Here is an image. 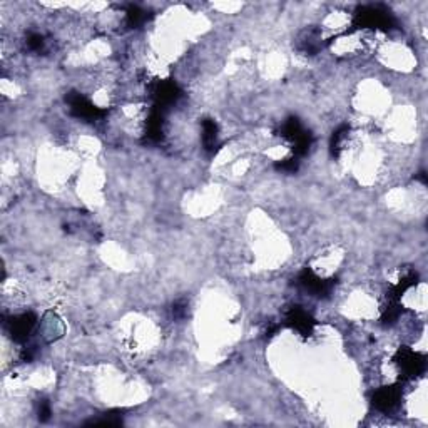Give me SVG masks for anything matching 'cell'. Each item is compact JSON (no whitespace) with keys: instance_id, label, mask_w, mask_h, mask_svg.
I'll use <instances>...</instances> for the list:
<instances>
[{"instance_id":"3957f363","label":"cell","mask_w":428,"mask_h":428,"mask_svg":"<svg viewBox=\"0 0 428 428\" xmlns=\"http://www.w3.org/2000/svg\"><path fill=\"white\" fill-rule=\"evenodd\" d=\"M395 363L403 375V378H416L423 373L427 368L425 355L414 351L412 348L403 347L396 351Z\"/></svg>"},{"instance_id":"e0dca14e","label":"cell","mask_w":428,"mask_h":428,"mask_svg":"<svg viewBox=\"0 0 428 428\" xmlns=\"http://www.w3.org/2000/svg\"><path fill=\"white\" fill-rule=\"evenodd\" d=\"M173 313H174V316H177V318L184 316V314H186V305H184V303H176V305H174Z\"/></svg>"},{"instance_id":"9c48e42d","label":"cell","mask_w":428,"mask_h":428,"mask_svg":"<svg viewBox=\"0 0 428 428\" xmlns=\"http://www.w3.org/2000/svg\"><path fill=\"white\" fill-rule=\"evenodd\" d=\"M286 325L293 329H297L300 335L310 336L314 328V320L305 312V310H301L300 306H293V308H290V312L286 313Z\"/></svg>"},{"instance_id":"30bf717a","label":"cell","mask_w":428,"mask_h":428,"mask_svg":"<svg viewBox=\"0 0 428 428\" xmlns=\"http://www.w3.org/2000/svg\"><path fill=\"white\" fill-rule=\"evenodd\" d=\"M164 134V111L154 108L146 123V138L151 142H158L162 139Z\"/></svg>"},{"instance_id":"4fadbf2b","label":"cell","mask_w":428,"mask_h":428,"mask_svg":"<svg viewBox=\"0 0 428 428\" xmlns=\"http://www.w3.org/2000/svg\"><path fill=\"white\" fill-rule=\"evenodd\" d=\"M347 132H348V127L342 126V127L338 129V131L335 132V134H333V138H331V151H333V154H335V156H338V154H340V147H342V141L344 139V136H347Z\"/></svg>"},{"instance_id":"7c38bea8","label":"cell","mask_w":428,"mask_h":428,"mask_svg":"<svg viewBox=\"0 0 428 428\" xmlns=\"http://www.w3.org/2000/svg\"><path fill=\"white\" fill-rule=\"evenodd\" d=\"M146 14H147L146 10H142L141 7L129 5L126 10V21H127L129 27L134 29V27H139V25H142L147 18Z\"/></svg>"},{"instance_id":"2e32d148","label":"cell","mask_w":428,"mask_h":428,"mask_svg":"<svg viewBox=\"0 0 428 428\" xmlns=\"http://www.w3.org/2000/svg\"><path fill=\"white\" fill-rule=\"evenodd\" d=\"M49 416H51V405H49V401H40L39 405V418L40 422H47Z\"/></svg>"},{"instance_id":"5bb4252c","label":"cell","mask_w":428,"mask_h":428,"mask_svg":"<svg viewBox=\"0 0 428 428\" xmlns=\"http://www.w3.org/2000/svg\"><path fill=\"white\" fill-rule=\"evenodd\" d=\"M44 37L40 36V34H30V36L27 37V47L30 49V51H36V52H40L44 49Z\"/></svg>"},{"instance_id":"6da1fadb","label":"cell","mask_w":428,"mask_h":428,"mask_svg":"<svg viewBox=\"0 0 428 428\" xmlns=\"http://www.w3.org/2000/svg\"><path fill=\"white\" fill-rule=\"evenodd\" d=\"M353 25L358 29L390 30L395 25V18L383 5H366L357 10Z\"/></svg>"},{"instance_id":"52a82bcc","label":"cell","mask_w":428,"mask_h":428,"mask_svg":"<svg viewBox=\"0 0 428 428\" xmlns=\"http://www.w3.org/2000/svg\"><path fill=\"white\" fill-rule=\"evenodd\" d=\"M153 97L156 101L154 108L164 111L166 108L174 104L181 97V89L174 81H161L154 86L153 89Z\"/></svg>"},{"instance_id":"9a60e30c","label":"cell","mask_w":428,"mask_h":428,"mask_svg":"<svg viewBox=\"0 0 428 428\" xmlns=\"http://www.w3.org/2000/svg\"><path fill=\"white\" fill-rule=\"evenodd\" d=\"M276 169L281 173H294L298 171V161L297 159H285L281 162H276Z\"/></svg>"},{"instance_id":"ba28073f","label":"cell","mask_w":428,"mask_h":428,"mask_svg":"<svg viewBox=\"0 0 428 428\" xmlns=\"http://www.w3.org/2000/svg\"><path fill=\"white\" fill-rule=\"evenodd\" d=\"M401 399L400 386H381L373 395V407L380 412H392Z\"/></svg>"},{"instance_id":"8992f818","label":"cell","mask_w":428,"mask_h":428,"mask_svg":"<svg viewBox=\"0 0 428 428\" xmlns=\"http://www.w3.org/2000/svg\"><path fill=\"white\" fill-rule=\"evenodd\" d=\"M36 321L37 318L34 313H22L18 316H14L10 321H7V328H9V333L12 335L14 342H27L29 335L32 333L34 327H36Z\"/></svg>"},{"instance_id":"5b68a950","label":"cell","mask_w":428,"mask_h":428,"mask_svg":"<svg viewBox=\"0 0 428 428\" xmlns=\"http://www.w3.org/2000/svg\"><path fill=\"white\" fill-rule=\"evenodd\" d=\"M66 102L69 104V109L72 116L79 117V119L84 121H97L99 117L104 116V111L97 105H94L89 99H86L82 94L79 92H71L67 94Z\"/></svg>"},{"instance_id":"277c9868","label":"cell","mask_w":428,"mask_h":428,"mask_svg":"<svg viewBox=\"0 0 428 428\" xmlns=\"http://www.w3.org/2000/svg\"><path fill=\"white\" fill-rule=\"evenodd\" d=\"M297 283L301 290L306 291V293L313 294V297H320V298L328 297L333 285H335L333 279L320 278V276H318L316 273H313V270H310V268H305V270L298 275Z\"/></svg>"},{"instance_id":"8fae6325","label":"cell","mask_w":428,"mask_h":428,"mask_svg":"<svg viewBox=\"0 0 428 428\" xmlns=\"http://www.w3.org/2000/svg\"><path fill=\"white\" fill-rule=\"evenodd\" d=\"M218 124L213 119H204L203 121V134H201V139H203V146L206 151H213L216 147V142H218Z\"/></svg>"},{"instance_id":"7a4b0ae2","label":"cell","mask_w":428,"mask_h":428,"mask_svg":"<svg viewBox=\"0 0 428 428\" xmlns=\"http://www.w3.org/2000/svg\"><path fill=\"white\" fill-rule=\"evenodd\" d=\"M279 136L291 144V149L297 156H305L313 144L312 134L301 126L297 117H290L283 123L281 129H279Z\"/></svg>"}]
</instances>
